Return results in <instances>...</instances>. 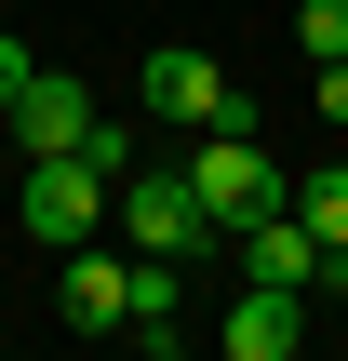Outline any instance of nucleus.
<instances>
[{
	"instance_id": "1",
	"label": "nucleus",
	"mask_w": 348,
	"mask_h": 361,
	"mask_svg": "<svg viewBox=\"0 0 348 361\" xmlns=\"http://www.w3.org/2000/svg\"><path fill=\"white\" fill-rule=\"evenodd\" d=\"M13 214H27V241H107L121 228V161L107 147H54V161H27V188H13Z\"/></svg>"
},
{
	"instance_id": "2",
	"label": "nucleus",
	"mask_w": 348,
	"mask_h": 361,
	"mask_svg": "<svg viewBox=\"0 0 348 361\" xmlns=\"http://www.w3.org/2000/svg\"><path fill=\"white\" fill-rule=\"evenodd\" d=\"M188 188H201V214L215 228H255V214H282L295 188H282V161L255 147V134H201L188 147Z\"/></svg>"
},
{
	"instance_id": "3",
	"label": "nucleus",
	"mask_w": 348,
	"mask_h": 361,
	"mask_svg": "<svg viewBox=\"0 0 348 361\" xmlns=\"http://www.w3.org/2000/svg\"><path fill=\"white\" fill-rule=\"evenodd\" d=\"M148 107H161V121H188V134H255L241 80H228V67H201L188 40H161V54H148Z\"/></svg>"
},
{
	"instance_id": "4",
	"label": "nucleus",
	"mask_w": 348,
	"mask_h": 361,
	"mask_svg": "<svg viewBox=\"0 0 348 361\" xmlns=\"http://www.w3.org/2000/svg\"><path fill=\"white\" fill-rule=\"evenodd\" d=\"M0 121H13V147H27V161H54V147H107V161H121V134L94 121V94H80V80H54V67H27V94H13Z\"/></svg>"
},
{
	"instance_id": "5",
	"label": "nucleus",
	"mask_w": 348,
	"mask_h": 361,
	"mask_svg": "<svg viewBox=\"0 0 348 361\" xmlns=\"http://www.w3.org/2000/svg\"><path fill=\"white\" fill-rule=\"evenodd\" d=\"M121 241H134V255H201V241H215L188 161H174V174H121Z\"/></svg>"
},
{
	"instance_id": "6",
	"label": "nucleus",
	"mask_w": 348,
	"mask_h": 361,
	"mask_svg": "<svg viewBox=\"0 0 348 361\" xmlns=\"http://www.w3.org/2000/svg\"><path fill=\"white\" fill-rule=\"evenodd\" d=\"M215 348L228 361H295L308 348V281H241L228 322H215Z\"/></svg>"
},
{
	"instance_id": "7",
	"label": "nucleus",
	"mask_w": 348,
	"mask_h": 361,
	"mask_svg": "<svg viewBox=\"0 0 348 361\" xmlns=\"http://www.w3.org/2000/svg\"><path fill=\"white\" fill-rule=\"evenodd\" d=\"M54 308L80 322V335H121L134 322V241L107 255V241H67V268H54Z\"/></svg>"
},
{
	"instance_id": "8",
	"label": "nucleus",
	"mask_w": 348,
	"mask_h": 361,
	"mask_svg": "<svg viewBox=\"0 0 348 361\" xmlns=\"http://www.w3.org/2000/svg\"><path fill=\"white\" fill-rule=\"evenodd\" d=\"M228 241H241V281H308V295H322V228H308L295 201L255 214V228H228Z\"/></svg>"
},
{
	"instance_id": "9",
	"label": "nucleus",
	"mask_w": 348,
	"mask_h": 361,
	"mask_svg": "<svg viewBox=\"0 0 348 361\" xmlns=\"http://www.w3.org/2000/svg\"><path fill=\"white\" fill-rule=\"evenodd\" d=\"M134 348H188V255H134Z\"/></svg>"
},
{
	"instance_id": "10",
	"label": "nucleus",
	"mask_w": 348,
	"mask_h": 361,
	"mask_svg": "<svg viewBox=\"0 0 348 361\" xmlns=\"http://www.w3.org/2000/svg\"><path fill=\"white\" fill-rule=\"evenodd\" d=\"M295 214H308V228H322V241H348V161H322V174H308V188H295Z\"/></svg>"
},
{
	"instance_id": "11",
	"label": "nucleus",
	"mask_w": 348,
	"mask_h": 361,
	"mask_svg": "<svg viewBox=\"0 0 348 361\" xmlns=\"http://www.w3.org/2000/svg\"><path fill=\"white\" fill-rule=\"evenodd\" d=\"M295 40H308V67H322V54H348V0H295Z\"/></svg>"
},
{
	"instance_id": "12",
	"label": "nucleus",
	"mask_w": 348,
	"mask_h": 361,
	"mask_svg": "<svg viewBox=\"0 0 348 361\" xmlns=\"http://www.w3.org/2000/svg\"><path fill=\"white\" fill-rule=\"evenodd\" d=\"M308 107H322V121H348V54H322V67H308Z\"/></svg>"
},
{
	"instance_id": "13",
	"label": "nucleus",
	"mask_w": 348,
	"mask_h": 361,
	"mask_svg": "<svg viewBox=\"0 0 348 361\" xmlns=\"http://www.w3.org/2000/svg\"><path fill=\"white\" fill-rule=\"evenodd\" d=\"M27 67H40V54H27V40H13V27H0V107H13V94H27Z\"/></svg>"
}]
</instances>
